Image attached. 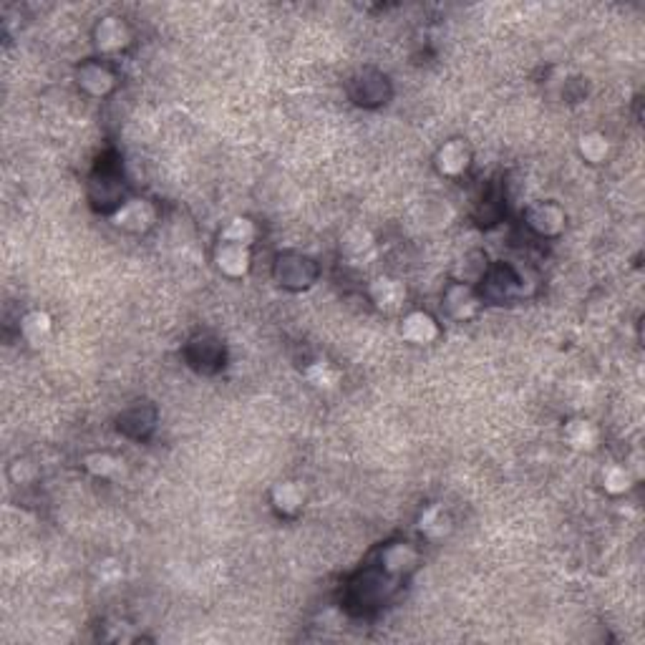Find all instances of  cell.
Returning <instances> with one entry per match:
<instances>
[{
	"label": "cell",
	"instance_id": "cell-11",
	"mask_svg": "<svg viewBox=\"0 0 645 645\" xmlns=\"http://www.w3.org/2000/svg\"><path fill=\"white\" fill-rule=\"evenodd\" d=\"M48 328H51V322H48V316H43V313H33V316L26 318V325H23V333H26L28 338L33 343L40 341V333H48Z\"/></svg>",
	"mask_w": 645,
	"mask_h": 645
},
{
	"label": "cell",
	"instance_id": "cell-7",
	"mask_svg": "<svg viewBox=\"0 0 645 645\" xmlns=\"http://www.w3.org/2000/svg\"><path fill=\"white\" fill-rule=\"evenodd\" d=\"M595 439H598V431H595V428L590 426L587 421H575L573 426H570V442H573L575 446L593 449L595 446Z\"/></svg>",
	"mask_w": 645,
	"mask_h": 645
},
{
	"label": "cell",
	"instance_id": "cell-5",
	"mask_svg": "<svg viewBox=\"0 0 645 645\" xmlns=\"http://www.w3.org/2000/svg\"><path fill=\"white\" fill-rule=\"evenodd\" d=\"M467 149L461 144H446L439 152V166H442V171H446V174H454V171H461L464 166H467Z\"/></svg>",
	"mask_w": 645,
	"mask_h": 645
},
{
	"label": "cell",
	"instance_id": "cell-3",
	"mask_svg": "<svg viewBox=\"0 0 645 645\" xmlns=\"http://www.w3.org/2000/svg\"><path fill=\"white\" fill-rule=\"evenodd\" d=\"M403 336L414 343H426L436 336V325H434V320L428 316H423V313H414V316H408L406 322H403Z\"/></svg>",
	"mask_w": 645,
	"mask_h": 645
},
{
	"label": "cell",
	"instance_id": "cell-1",
	"mask_svg": "<svg viewBox=\"0 0 645 645\" xmlns=\"http://www.w3.org/2000/svg\"><path fill=\"white\" fill-rule=\"evenodd\" d=\"M371 293H373V300L381 305L383 310H396L398 305L403 303V297H406L403 285L398 283V280H389V277L375 280L373 288H371Z\"/></svg>",
	"mask_w": 645,
	"mask_h": 645
},
{
	"label": "cell",
	"instance_id": "cell-13",
	"mask_svg": "<svg viewBox=\"0 0 645 645\" xmlns=\"http://www.w3.org/2000/svg\"><path fill=\"white\" fill-rule=\"evenodd\" d=\"M88 467L93 469V472H101V474H109L114 469V461L109 459V456H91L88 459Z\"/></svg>",
	"mask_w": 645,
	"mask_h": 645
},
{
	"label": "cell",
	"instance_id": "cell-12",
	"mask_svg": "<svg viewBox=\"0 0 645 645\" xmlns=\"http://www.w3.org/2000/svg\"><path fill=\"white\" fill-rule=\"evenodd\" d=\"M605 487L610 489V492H625L628 489V474H625V469H620V467H610L605 472Z\"/></svg>",
	"mask_w": 645,
	"mask_h": 645
},
{
	"label": "cell",
	"instance_id": "cell-6",
	"mask_svg": "<svg viewBox=\"0 0 645 645\" xmlns=\"http://www.w3.org/2000/svg\"><path fill=\"white\" fill-rule=\"evenodd\" d=\"M124 26L116 23V20H106L104 26L99 28V46L104 48H119L124 46Z\"/></svg>",
	"mask_w": 645,
	"mask_h": 645
},
{
	"label": "cell",
	"instance_id": "cell-8",
	"mask_svg": "<svg viewBox=\"0 0 645 645\" xmlns=\"http://www.w3.org/2000/svg\"><path fill=\"white\" fill-rule=\"evenodd\" d=\"M275 502H277V507L280 509L293 512V509L303 502V492H300L295 484H283V487L275 489Z\"/></svg>",
	"mask_w": 645,
	"mask_h": 645
},
{
	"label": "cell",
	"instance_id": "cell-10",
	"mask_svg": "<svg viewBox=\"0 0 645 645\" xmlns=\"http://www.w3.org/2000/svg\"><path fill=\"white\" fill-rule=\"evenodd\" d=\"M580 149H582V154H585L590 162H600V159L605 157L607 144H605V139L600 137V134H590V137L582 139Z\"/></svg>",
	"mask_w": 645,
	"mask_h": 645
},
{
	"label": "cell",
	"instance_id": "cell-2",
	"mask_svg": "<svg viewBox=\"0 0 645 645\" xmlns=\"http://www.w3.org/2000/svg\"><path fill=\"white\" fill-rule=\"evenodd\" d=\"M217 263L227 275H244L247 272V265H250V255L244 250L242 244H227L222 247L217 255Z\"/></svg>",
	"mask_w": 645,
	"mask_h": 645
},
{
	"label": "cell",
	"instance_id": "cell-4",
	"mask_svg": "<svg viewBox=\"0 0 645 645\" xmlns=\"http://www.w3.org/2000/svg\"><path fill=\"white\" fill-rule=\"evenodd\" d=\"M116 222L124 224V227H132V230H141V227L152 222V210L144 202H132L116 215Z\"/></svg>",
	"mask_w": 645,
	"mask_h": 645
},
{
	"label": "cell",
	"instance_id": "cell-9",
	"mask_svg": "<svg viewBox=\"0 0 645 645\" xmlns=\"http://www.w3.org/2000/svg\"><path fill=\"white\" fill-rule=\"evenodd\" d=\"M252 235H255V227L247 219H235L227 227V232H224V238L230 240L232 244H247L252 240Z\"/></svg>",
	"mask_w": 645,
	"mask_h": 645
}]
</instances>
